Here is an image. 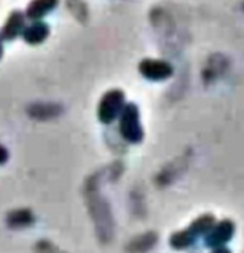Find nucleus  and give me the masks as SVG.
I'll return each instance as SVG.
<instances>
[{
  "label": "nucleus",
  "mask_w": 244,
  "mask_h": 253,
  "mask_svg": "<svg viewBox=\"0 0 244 253\" xmlns=\"http://www.w3.org/2000/svg\"><path fill=\"white\" fill-rule=\"evenodd\" d=\"M119 130L121 134L130 143H139L143 139V130L140 125L139 109L136 104H127L121 112L119 121Z\"/></svg>",
  "instance_id": "nucleus-1"
},
{
  "label": "nucleus",
  "mask_w": 244,
  "mask_h": 253,
  "mask_svg": "<svg viewBox=\"0 0 244 253\" xmlns=\"http://www.w3.org/2000/svg\"><path fill=\"white\" fill-rule=\"evenodd\" d=\"M124 109V92L119 89H112L104 94L98 107V118L104 124H110Z\"/></svg>",
  "instance_id": "nucleus-2"
},
{
  "label": "nucleus",
  "mask_w": 244,
  "mask_h": 253,
  "mask_svg": "<svg viewBox=\"0 0 244 253\" xmlns=\"http://www.w3.org/2000/svg\"><path fill=\"white\" fill-rule=\"evenodd\" d=\"M213 225V217L210 216H204V217H200L198 220H195L189 229L183 231V232H179L176 235L171 237V244L173 247L176 249H183V247H188L189 244H192L195 241V237L205 232L208 228H211Z\"/></svg>",
  "instance_id": "nucleus-3"
},
{
  "label": "nucleus",
  "mask_w": 244,
  "mask_h": 253,
  "mask_svg": "<svg viewBox=\"0 0 244 253\" xmlns=\"http://www.w3.org/2000/svg\"><path fill=\"white\" fill-rule=\"evenodd\" d=\"M139 69L140 73L151 81H163L173 73V67L163 60H143Z\"/></svg>",
  "instance_id": "nucleus-4"
},
{
  "label": "nucleus",
  "mask_w": 244,
  "mask_h": 253,
  "mask_svg": "<svg viewBox=\"0 0 244 253\" xmlns=\"http://www.w3.org/2000/svg\"><path fill=\"white\" fill-rule=\"evenodd\" d=\"M234 234V225L229 220L220 222L207 237V244L208 246H217L222 243H226Z\"/></svg>",
  "instance_id": "nucleus-5"
},
{
  "label": "nucleus",
  "mask_w": 244,
  "mask_h": 253,
  "mask_svg": "<svg viewBox=\"0 0 244 253\" xmlns=\"http://www.w3.org/2000/svg\"><path fill=\"white\" fill-rule=\"evenodd\" d=\"M58 3V0H33L29 5L27 9V17L32 20H39L48 12H51Z\"/></svg>",
  "instance_id": "nucleus-6"
},
{
  "label": "nucleus",
  "mask_w": 244,
  "mask_h": 253,
  "mask_svg": "<svg viewBox=\"0 0 244 253\" xmlns=\"http://www.w3.org/2000/svg\"><path fill=\"white\" fill-rule=\"evenodd\" d=\"M23 27H24V15L17 11V12L11 14L8 23L2 29V38L6 41H11V39L17 38V35L23 30Z\"/></svg>",
  "instance_id": "nucleus-7"
},
{
  "label": "nucleus",
  "mask_w": 244,
  "mask_h": 253,
  "mask_svg": "<svg viewBox=\"0 0 244 253\" xmlns=\"http://www.w3.org/2000/svg\"><path fill=\"white\" fill-rule=\"evenodd\" d=\"M48 33H49V29H48L46 24H43V23H35L33 26H30V27H27L24 30V39L29 43H33L35 45V43L43 42L46 39Z\"/></svg>",
  "instance_id": "nucleus-8"
},
{
  "label": "nucleus",
  "mask_w": 244,
  "mask_h": 253,
  "mask_svg": "<svg viewBox=\"0 0 244 253\" xmlns=\"http://www.w3.org/2000/svg\"><path fill=\"white\" fill-rule=\"evenodd\" d=\"M8 222L11 226H15V228H21V226H27L33 222V216L30 211L27 210H20V211H15L12 213L9 217H8Z\"/></svg>",
  "instance_id": "nucleus-9"
},
{
  "label": "nucleus",
  "mask_w": 244,
  "mask_h": 253,
  "mask_svg": "<svg viewBox=\"0 0 244 253\" xmlns=\"http://www.w3.org/2000/svg\"><path fill=\"white\" fill-rule=\"evenodd\" d=\"M6 160H8V151H6V148L0 145V164H3Z\"/></svg>",
  "instance_id": "nucleus-10"
},
{
  "label": "nucleus",
  "mask_w": 244,
  "mask_h": 253,
  "mask_svg": "<svg viewBox=\"0 0 244 253\" xmlns=\"http://www.w3.org/2000/svg\"><path fill=\"white\" fill-rule=\"evenodd\" d=\"M213 253H229V250H228V249H217V250H214Z\"/></svg>",
  "instance_id": "nucleus-11"
},
{
  "label": "nucleus",
  "mask_w": 244,
  "mask_h": 253,
  "mask_svg": "<svg viewBox=\"0 0 244 253\" xmlns=\"http://www.w3.org/2000/svg\"><path fill=\"white\" fill-rule=\"evenodd\" d=\"M2 52H3V49H2V43H0V57H2Z\"/></svg>",
  "instance_id": "nucleus-12"
}]
</instances>
